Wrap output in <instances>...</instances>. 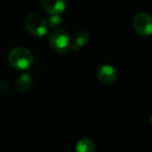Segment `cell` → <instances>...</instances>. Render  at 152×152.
I'll return each mask as SVG.
<instances>
[{"mask_svg":"<svg viewBox=\"0 0 152 152\" xmlns=\"http://www.w3.org/2000/svg\"><path fill=\"white\" fill-rule=\"evenodd\" d=\"M8 62L13 67L20 70L28 69L33 63V55L28 49L17 47L10 51L7 56Z\"/></svg>","mask_w":152,"mask_h":152,"instance_id":"cell-1","label":"cell"},{"mask_svg":"<svg viewBox=\"0 0 152 152\" xmlns=\"http://www.w3.org/2000/svg\"><path fill=\"white\" fill-rule=\"evenodd\" d=\"M50 47L59 54H65L71 49V38L63 29H55L49 36Z\"/></svg>","mask_w":152,"mask_h":152,"instance_id":"cell-2","label":"cell"},{"mask_svg":"<svg viewBox=\"0 0 152 152\" xmlns=\"http://www.w3.org/2000/svg\"><path fill=\"white\" fill-rule=\"evenodd\" d=\"M25 27L35 36H43L48 31V22L39 14H31L26 18Z\"/></svg>","mask_w":152,"mask_h":152,"instance_id":"cell-3","label":"cell"},{"mask_svg":"<svg viewBox=\"0 0 152 152\" xmlns=\"http://www.w3.org/2000/svg\"><path fill=\"white\" fill-rule=\"evenodd\" d=\"M133 29L140 35L148 36L152 34V17L147 12H139L132 21Z\"/></svg>","mask_w":152,"mask_h":152,"instance_id":"cell-4","label":"cell"},{"mask_svg":"<svg viewBox=\"0 0 152 152\" xmlns=\"http://www.w3.org/2000/svg\"><path fill=\"white\" fill-rule=\"evenodd\" d=\"M97 79L99 82L103 83L105 85H112L117 81L118 79V75L117 72L112 65H102L98 68L97 70Z\"/></svg>","mask_w":152,"mask_h":152,"instance_id":"cell-5","label":"cell"},{"mask_svg":"<svg viewBox=\"0 0 152 152\" xmlns=\"http://www.w3.org/2000/svg\"><path fill=\"white\" fill-rule=\"evenodd\" d=\"M45 12L50 15H61L65 10V0H41Z\"/></svg>","mask_w":152,"mask_h":152,"instance_id":"cell-6","label":"cell"},{"mask_svg":"<svg viewBox=\"0 0 152 152\" xmlns=\"http://www.w3.org/2000/svg\"><path fill=\"white\" fill-rule=\"evenodd\" d=\"M90 38H91V36H90V33L87 30H85V29L78 30L75 33L74 39L71 44V49L73 51H78L79 49L85 47L90 42Z\"/></svg>","mask_w":152,"mask_h":152,"instance_id":"cell-7","label":"cell"},{"mask_svg":"<svg viewBox=\"0 0 152 152\" xmlns=\"http://www.w3.org/2000/svg\"><path fill=\"white\" fill-rule=\"evenodd\" d=\"M16 89L19 92H26L33 86V79L29 74H22L20 77H18L15 83Z\"/></svg>","mask_w":152,"mask_h":152,"instance_id":"cell-8","label":"cell"},{"mask_svg":"<svg viewBox=\"0 0 152 152\" xmlns=\"http://www.w3.org/2000/svg\"><path fill=\"white\" fill-rule=\"evenodd\" d=\"M76 152H95V145L94 142L89 138H83L77 143Z\"/></svg>","mask_w":152,"mask_h":152,"instance_id":"cell-9","label":"cell"},{"mask_svg":"<svg viewBox=\"0 0 152 152\" xmlns=\"http://www.w3.org/2000/svg\"><path fill=\"white\" fill-rule=\"evenodd\" d=\"M62 24V18L59 15H51L48 20V26L51 28H57Z\"/></svg>","mask_w":152,"mask_h":152,"instance_id":"cell-10","label":"cell"},{"mask_svg":"<svg viewBox=\"0 0 152 152\" xmlns=\"http://www.w3.org/2000/svg\"><path fill=\"white\" fill-rule=\"evenodd\" d=\"M150 123H151V124H152V116H151V117H150Z\"/></svg>","mask_w":152,"mask_h":152,"instance_id":"cell-11","label":"cell"}]
</instances>
